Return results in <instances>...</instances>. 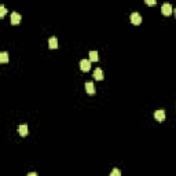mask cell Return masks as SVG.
<instances>
[{"mask_svg":"<svg viewBox=\"0 0 176 176\" xmlns=\"http://www.w3.org/2000/svg\"><path fill=\"white\" fill-rule=\"evenodd\" d=\"M172 11H173V8H172V6H171L169 3H164V4H162V7H161V12H162V15L168 17V15L172 14Z\"/></svg>","mask_w":176,"mask_h":176,"instance_id":"cell-1","label":"cell"},{"mask_svg":"<svg viewBox=\"0 0 176 176\" xmlns=\"http://www.w3.org/2000/svg\"><path fill=\"white\" fill-rule=\"evenodd\" d=\"M129 19H131V22L134 25H140V22H142V17H140V14L139 12H132L131 14V17H129Z\"/></svg>","mask_w":176,"mask_h":176,"instance_id":"cell-2","label":"cell"},{"mask_svg":"<svg viewBox=\"0 0 176 176\" xmlns=\"http://www.w3.org/2000/svg\"><path fill=\"white\" fill-rule=\"evenodd\" d=\"M80 69L83 72H88L91 69V61L90 59H83L80 62Z\"/></svg>","mask_w":176,"mask_h":176,"instance_id":"cell-3","label":"cell"},{"mask_svg":"<svg viewBox=\"0 0 176 176\" xmlns=\"http://www.w3.org/2000/svg\"><path fill=\"white\" fill-rule=\"evenodd\" d=\"M10 22H11V25H18L19 22H21V15H19L18 12H12L11 18H10Z\"/></svg>","mask_w":176,"mask_h":176,"instance_id":"cell-4","label":"cell"},{"mask_svg":"<svg viewBox=\"0 0 176 176\" xmlns=\"http://www.w3.org/2000/svg\"><path fill=\"white\" fill-rule=\"evenodd\" d=\"M154 118L157 120V121H164L165 120V110H162V109H160V110H157L154 113Z\"/></svg>","mask_w":176,"mask_h":176,"instance_id":"cell-5","label":"cell"},{"mask_svg":"<svg viewBox=\"0 0 176 176\" xmlns=\"http://www.w3.org/2000/svg\"><path fill=\"white\" fill-rule=\"evenodd\" d=\"M85 91H87V94L94 95V94H95V85H94V83L87 81V83H85Z\"/></svg>","mask_w":176,"mask_h":176,"instance_id":"cell-6","label":"cell"},{"mask_svg":"<svg viewBox=\"0 0 176 176\" xmlns=\"http://www.w3.org/2000/svg\"><path fill=\"white\" fill-rule=\"evenodd\" d=\"M94 78L95 80H98V81H102L103 80V72H102V69H99V68H96L95 70H94Z\"/></svg>","mask_w":176,"mask_h":176,"instance_id":"cell-7","label":"cell"},{"mask_svg":"<svg viewBox=\"0 0 176 176\" xmlns=\"http://www.w3.org/2000/svg\"><path fill=\"white\" fill-rule=\"evenodd\" d=\"M48 47H50L51 50H57L58 48V39L57 37H51V39L48 40Z\"/></svg>","mask_w":176,"mask_h":176,"instance_id":"cell-8","label":"cell"},{"mask_svg":"<svg viewBox=\"0 0 176 176\" xmlns=\"http://www.w3.org/2000/svg\"><path fill=\"white\" fill-rule=\"evenodd\" d=\"M18 134L21 135V136H26L28 135V125L26 124H22V125L18 127Z\"/></svg>","mask_w":176,"mask_h":176,"instance_id":"cell-9","label":"cell"},{"mask_svg":"<svg viewBox=\"0 0 176 176\" xmlns=\"http://www.w3.org/2000/svg\"><path fill=\"white\" fill-rule=\"evenodd\" d=\"M90 61L91 62H98L99 61V55H98V52L96 51H90Z\"/></svg>","mask_w":176,"mask_h":176,"instance_id":"cell-10","label":"cell"},{"mask_svg":"<svg viewBox=\"0 0 176 176\" xmlns=\"http://www.w3.org/2000/svg\"><path fill=\"white\" fill-rule=\"evenodd\" d=\"M0 62H2V63H7V62H8V54H7L6 51L0 52Z\"/></svg>","mask_w":176,"mask_h":176,"instance_id":"cell-11","label":"cell"},{"mask_svg":"<svg viewBox=\"0 0 176 176\" xmlns=\"http://www.w3.org/2000/svg\"><path fill=\"white\" fill-rule=\"evenodd\" d=\"M6 12H7L6 7H4V6H0V17H2V18H3L4 15H6Z\"/></svg>","mask_w":176,"mask_h":176,"instance_id":"cell-12","label":"cell"},{"mask_svg":"<svg viewBox=\"0 0 176 176\" xmlns=\"http://www.w3.org/2000/svg\"><path fill=\"white\" fill-rule=\"evenodd\" d=\"M144 2L147 6H155V3H157V0H144Z\"/></svg>","mask_w":176,"mask_h":176,"instance_id":"cell-13","label":"cell"},{"mask_svg":"<svg viewBox=\"0 0 176 176\" xmlns=\"http://www.w3.org/2000/svg\"><path fill=\"white\" fill-rule=\"evenodd\" d=\"M110 176H121V172H120L118 169H114L113 172L110 173Z\"/></svg>","mask_w":176,"mask_h":176,"instance_id":"cell-14","label":"cell"},{"mask_svg":"<svg viewBox=\"0 0 176 176\" xmlns=\"http://www.w3.org/2000/svg\"><path fill=\"white\" fill-rule=\"evenodd\" d=\"M28 176H37V173H36V172H33V173H29Z\"/></svg>","mask_w":176,"mask_h":176,"instance_id":"cell-15","label":"cell"},{"mask_svg":"<svg viewBox=\"0 0 176 176\" xmlns=\"http://www.w3.org/2000/svg\"><path fill=\"white\" fill-rule=\"evenodd\" d=\"M173 12H175V17H176V8H175V10H173Z\"/></svg>","mask_w":176,"mask_h":176,"instance_id":"cell-16","label":"cell"}]
</instances>
